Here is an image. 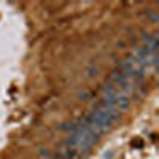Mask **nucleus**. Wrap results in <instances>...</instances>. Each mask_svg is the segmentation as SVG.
<instances>
[{
    "mask_svg": "<svg viewBox=\"0 0 159 159\" xmlns=\"http://www.w3.org/2000/svg\"><path fill=\"white\" fill-rule=\"evenodd\" d=\"M76 96H78V99H81V100H88V99H91V92L83 89V91H78Z\"/></svg>",
    "mask_w": 159,
    "mask_h": 159,
    "instance_id": "obj_1",
    "label": "nucleus"
},
{
    "mask_svg": "<svg viewBox=\"0 0 159 159\" xmlns=\"http://www.w3.org/2000/svg\"><path fill=\"white\" fill-rule=\"evenodd\" d=\"M86 73H88L89 78H92L94 75H97V67H96V65H91V67L86 69Z\"/></svg>",
    "mask_w": 159,
    "mask_h": 159,
    "instance_id": "obj_2",
    "label": "nucleus"
},
{
    "mask_svg": "<svg viewBox=\"0 0 159 159\" xmlns=\"http://www.w3.org/2000/svg\"><path fill=\"white\" fill-rule=\"evenodd\" d=\"M148 16H150V19H151L153 22H156V21L159 19V16L156 15V13H151V11H148Z\"/></svg>",
    "mask_w": 159,
    "mask_h": 159,
    "instance_id": "obj_3",
    "label": "nucleus"
},
{
    "mask_svg": "<svg viewBox=\"0 0 159 159\" xmlns=\"http://www.w3.org/2000/svg\"><path fill=\"white\" fill-rule=\"evenodd\" d=\"M40 156H45V157H49L51 154H49V151H48L46 148H42V150H40Z\"/></svg>",
    "mask_w": 159,
    "mask_h": 159,
    "instance_id": "obj_4",
    "label": "nucleus"
}]
</instances>
